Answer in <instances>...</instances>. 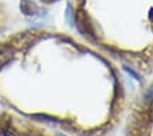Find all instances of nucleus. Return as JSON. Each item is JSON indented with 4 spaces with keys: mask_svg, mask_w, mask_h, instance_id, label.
Segmentation results:
<instances>
[{
    "mask_svg": "<svg viewBox=\"0 0 153 136\" xmlns=\"http://www.w3.org/2000/svg\"><path fill=\"white\" fill-rule=\"evenodd\" d=\"M119 83L102 54L53 26H19L0 37V102L33 121L75 129L76 104L100 84Z\"/></svg>",
    "mask_w": 153,
    "mask_h": 136,
    "instance_id": "nucleus-1",
    "label": "nucleus"
},
{
    "mask_svg": "<svg viewBox=\"0 0 153 136\" xmlns=\"http://www.w3.org/2000/svg\"><path fill=\"white\" fill-rule=\"evenodd\" d=\"M23 15L22 0H0V37L19 28Z\"/></svg>",
    "mask_w": 153,
    "mask_h": 136,
    "instance_id": "nucleus-2",
    "label": "nucleus"
},
{
    "mask_svg": "<svg viewBox=\"0 0 153 136\" xmlns=\"http://www.w3.org/2000/svg\"><path fill=\"white\" fill-rule=\"evenodd\" d=\"M36 3H40L41 6H53L55 3H59L62 0H34Z\"/></svg>",
    "mask_w": 153,
    "mask_h": 136,
    "instance_id": "nucleus-3",
    "label": "nucleus"
}]
</instances>
